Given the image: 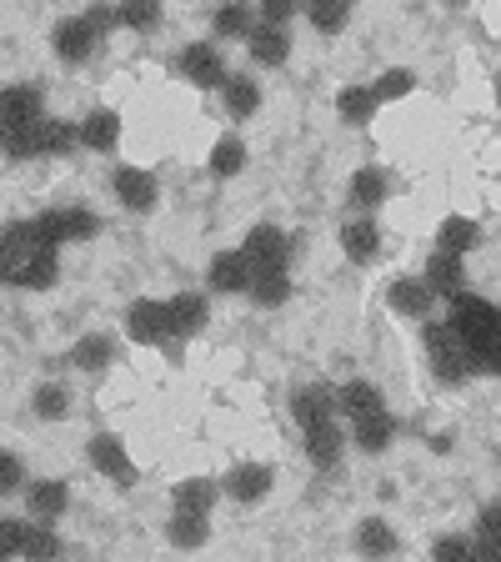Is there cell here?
I'll return each instance as SVG.
<instances>
[{
    "mask_svg": "<svg viewBox=\"0 0 501 562\" xmlns=\"http://www.w3.org/2000/svg\"><path fill=\"white\" fill-rule=\"evenodd\" d=\"M86 457H91V468H95V472H101V477L121 482V487H136V482H140L136 462H130L126 442H121V437H116V432H95V437H91V442H86Z\"/></svg>",
    "mask_w": 501,
    "mask_h": 562,
    "instance_id": "5",
    "label": "cell"
},
{
    "mask_svg": "<svg viewBox=\"0 0 501 562\" xmlns=\"http://www.w3.org/2000/svg\"><path fill=\"white\" fill-rule=\"evenodd\" d=\"M246 261H251V271H271V267H286V251H292V236L281 232L276 222H261L246 232L241 241Z\"/></svg>",
    "mask_w": 501,
    "mask_h": 562,
    "instance_id": "7",
    "label": "cell"
},
{
    "mask_svg": "<svg viewBox=\"0 0 501 562\" xmlns=\"http://www.w3.org/2000/svg\"><path fill=\"white\" fill-rule=\"evenodd\" d=\"M386 302H391V312H401V316H432V306H436V292H432V281L426 277H397L391 281V292H386Z\"/></svg>",
    "mask_w": 501,
    "mask_h": 562,
    "instance_id": "11",
    "label": "cell"
},
{
    "mask_svg": "<svg viewBox=\"0 0 501 562\" xmlns=\"http://www.w3.org/2000/svg\"><path fill=\"white\" fill-rule=\"evenodd\" d=\"M376 105L382 101H376L372 86H346V91L337 95V116L346 121V126H366V121L376 116Z\"/></svg>",
    "mask_w": 501,
    "mask_h": 562,
    "instance_id": "28",
    "label": "cell"
},
{
    "mask_svg": "<svg viewBox=\"0 0 501 562\" xmlns=\"http://www.w3.org/2000/svg\"><path fill=\"white\" fill-rule=\"evenodd\" d=\"M15 492H25V462L11 447H0V497H15Z\"/></svg>",
    "mask_w": 501,
    "mask_h": 562,
    "instance_id": "40",
    "label": "cell"
},
{
    "mask_svg": "<svg viewBox=\"0 0 501 562\" xmlns=\"http://www.w3.org/2000/svg\"><path fill=\"white\" fill-rule=\"evenodd\" d=\"M221 492L236 497V503H261V497L271 492V468L266 462H236V468L226 472Z\"/></svg>",
    "mask_w": 501,
    "mask_h": 562,
    "instance_id": "14",
    "label": "cell"
},
{
    "mask_svg": "<svg viewBox=\"0 0 501 562\" xmlns=\"http://www.w3.org/2000/svg\"><path fill=\"white\" fill-rule=\"evenodd\" d=\"M35 517H0V558H21Z\"/></svg>",
    "mask_w": 501,
    "mask_h": 562,
    "instance_id": "39",
    "label": "cell"
},
{
    "mask_svg": "<svg viewBox=\"0 0 501 562\" xmlns=\"http://www.w3.org/2000/svg\"><path fill=\"white\" fill-rule=\"evenodd\" d=\"M116 140H121V116L116 111H91L86 121H76V146H86V151H116Z\"/></svg>",
    "mask_w": 501,
    "mask_h": 562,
    "instance_id": "15",
    "label": "cell"
},
{
    "mask_svg": "<svg viewBox=\"0 0 501 562\" xmlns=\"http://www.w3.org/2000/svg\"><path fill=\"white\" fill-rule=\"evenodd\" d=\"M206 532H210V513H186V507H175L171 527H166L171 548H181V552L201 548V542H206Z\"/></svg>",
    "mask_w": 501,
    "mask_h": 562,
    "instance_id": "24",
    "label": "cell"
},
{
    "mask_svg": "<svg viewBox=\"0 0 501 562\" xmlns=\"http://www.w3.org/2000/svg\"><path fill=\"white\" fill-rule=\"evenodd\" d=\"M251 5H241V0H221L216 5V15H210V31H216V41H241V35H251Z\"/></svg>",
    "mask_w": 501,
    "mask_h": 562,
    "instance_id": "26",
    "label": "cell"
},
{
    "mask_svg": "<svg viewBox=\"0 0 501 562\" xmlns=\"http://www.w3.org/2000/svg\"><path fill=\"white\" fill-rule=\"evenodd\" d=\"M442 5H452V11H462V5H471V0H442Z\"/></svg>",
    "mask_w": 501,
    "mask_h": 562,
    "instance_id": "44",
    "label": "cell"
},
{
    "mask_svg": "<svg viewBox=\"0 0 501 562\" xmlns=\"http://www.w3.org/2000/svg\"><path fill=\"white\" fill-rule=\"evenodd\" d=\"M351 437H356V447L362 452H386L391 447V437H397V417L391 412H376V417H362V422H351Z\"/></svg>",
    "mask_w": 501,
    "mask_h": 562,
    "instance_id": "22",
    "label": "cell"
},
{
    "mask_svg": "<svg viewBox=\"0 0 501 562\" xmlns=\"http://www.w3.org/2000/svg\"><path fill=\"white\" fill-rule=\"evenodd\" d=\"M477 558L501 562V503H491L477 513Z\"/></svg>",
    "mask_w": 501,
    "mask_h": 562,
    "instance_id": "34",
    "label": "cell"
},
{
    "mask_svg": "<svg viewBox=\"0 0 501 562\" xmlns=\"http://www.w3.org/2000/svg\"><path fill=\"white\" fill-rule=\"evenodd\" d=\"M337 392H331L327 382H311V386H301L292 397V417L301 422V427H311V422H327V417H337Z\"/></svg>",
    "mask_w": 501,
    "mask_h": 562,
    "instance_id": "19",
    "label": "cell"
},
{
    "mask_svg": "<svg viewBox=\"0 0 501 562\" xmlns=\"http://www.w3.org/2000/svg\"><path fill=\"white\" fill-rule=\"evenodd\" d=\"M101 41H105V31L91 15H66V21H56V31H50V46H56L60 66H86Z\"/></svg>",
    "mask_w": 501,
    "mask_h": 562,
    "instance_id": "3",
    "label": "cell"
},
{
    "mask_svg": "<svg viewBox=\"0 0 501 562\" xmlns=\"http://www.w3.org/2000/svg\"><path fill=\"white\" fill-rule=\"evenodd\" d=\"M452 331L456 341H462V351H467L471 372H491L501 376V306L481 302V296H452Z\"/></svg>",
    "mask_w": 501,
    "mask_h": 562,
    "instance_id": "1",
    "label": "cell"
},
{
    "mask_svg": "<svg viewBox=\"0 0 501 562\" xmlns=\"http://www.w3.org/2000/svg\"><path fill=\"white\" fill-rule=\"evenodd\" d=\"M301 437H306V457H311V462H316L321 472H331V468L341 462V432H337V417L301 427Z\"/></svg>",
    "mask_w": 501,
    "mask_h": 562,
    "instance_id": "17",
    "label": "cell"
},
{
    "mask_svg": "<svg viewBox=\"0 0 501 562\" xmlns=\"http://www.w3.org/2000/svg\"><path fill=\"white\" fill-rule=\"evenodd\" d=\"M296 11H301V0H261V21H276V25H286Z\"/></svg>",
    "mask_w": 501,
    "mask_h": 562,
    "instance_id": "43",
    "label": "cell"
},
{
    "mask_svg": "<svg viewBox=\"0 0 501 562\" xmlns=\"http://www.w3.org/2000/svg\"><path fill=\"white\" fill-rule=\"evenodd\" d=\"M31 412H35L41 422H66V417H70V392H66L60 382H41V386L31 392Z\"/></svg>",
    "mask_w": 501,
    "mask_h": 562,
    "instance_id": "33",
    "label": "cell"
},
{
    "mask_svg": "<svg viewBox=\"0 0 501 562\" xmlns=\"http://www.w3.org/2000/svg\"><path fill=\"white\" fill-rule=\"evenodd\" d=\"M477 241H481V226L471 222V216H446L442 232H436V246H442V251H456V257H467Z\"/></svg>",
    "mask_w": 501,
    "mask_h": 562,
    "instance_id": "31",
    "label": "cell"
},
{
    "mask_svg": "<svg viewBox=\"0 0 501 562\" xmlns=\"http://www.w3.org/2000/svg\"><path fill=\"white\" fill-rule=\"evenodd\" d=\"M497 105H501V76H497Z\"/></svg>",
    "mask_w": 501,
    "mask_h": 562,
    "instance_id": "45",
    "label": "cell"
},
{
    "mask_svg": "<svg viewBox=\"0 0 501 562\" xmlns=\"http://www.w3.org/2000/svg\"><path fill=\"white\" fill-rule=\"evenodd\" d=\"M251 261H246V251L236 246V251H216L210 257V271H206V281L216 286V292H251Z\"/></svg>",
    "mask_w": 501,
    "mask_h": 562,
    "instance_id": "13",
    "label": "cell"
},
{
    "mask_svg": "<svg viewBox=\"0 0 501 562\" xmlns=\"http://www.w3.org/2000/svg\"><path fill=\"white\" fill-rule=\"evenodd\" d=\"M306 15H311V25L321 35H337V31H346V21H351V0H311Z\"/></svg>",
    "mask_w": 501,
    "mask_h": 562,
    "instance_id": "37",
    "label": "cell"
},
{
    "mask_svg": "<svg viewBox=\"0 0 501 562\" xmlns=\"http://www.w3.org/2000/svg\"><path fill=\"white\" fill-rule=\"evenodd\" d=\"M341 251H346V261H356V267L382 257V226L372 222V211H362L356 222L341 226Z\"/></svg>",
    "mask_w": 501,
    "mask_h": 562,
    "instance_id": "10",
    "label": "cell"
},
{
    "mask_svg": "<svg viewBox=\"0 0 501 562\" xmlns=\"http://www.w3.org/2000/svg\"><path fill=\"white\" fill-rule=\"evenodd\" d=\"M171 497H175V507H186V513H210L216 497H221V482L216 477H186Z\"/></svg>",
    "mask_w": 501,
    "mask_h": 562,
    "instance_id": "30",
    "label": "cell"
},
{
    "mask_svg": "<svg viewBox=\"0 0 501 562\" xmlns=\"http://www.w3.org/2000/svg\"><path fill=\"white\" fill-rule=\"evenodd\" d=\"M251 56L261 60V66H281V60L292 56V35H286V25H276V21H261V25H251Z\"/></svg>",
    "mask_w": 501,
    "mask_h": 562,
    "instance_id": "20",
    "label": "cell"
},
{
    "mask_svg": "<svg viewBox=\"0 0 501 562\" xmlns=\"http://www.w3.org/2000/svg\"><path fill=\"white\" fill-rule=\"evenodd\" d=\"M181 76H186L191 86H201V91H221V81L231 70H226V60H221V46L196 41V46L181 50Z\"/></svg>",
    "mask_w": 501,
    "mask_h": 562,
    "instance_id": "8",
    "label": "cell"
},
{
    "mask_svg": "<svg viewBox=\"0 0 501 562\" xmlns=\"http://www.w3.org/2000/svg\"><path fill=\"white\" fill-rule=\"evenodd\" d=\"M432 558H477V542H462V538H436L432 542Z\"/></svg>",
    "mask_w": 501,
    "mask_h": 562,
    "instance_id": "42",
    "label": "cell"
},
{
    "mask_svg": "<svg viewBox=\"0 0 501 562\" xmlns=\"http://www.w3.org/2000/svg\"><path fill=\"white\" fill-rule=\"evenodd\" d=\"M337 407L346 412L351 422H362V417H376V412H386V397L376 392L372 382H362V376H356V382H346L337 392Z\"/></svg>",
    "mask_w": 501,
    "mask_h": 562,
    "instance_id": "21",
    "label": "cell"
},
{
    "mask_svg": "<svg viewBox=\"0 0 501 562\" xmlns=\"http://www.w3.org/2000/svg\"><path fill=\"white\" fill-rule=\"evenodd\" d=\"M426 281H432L436 296H462L467 292V267H462L456 251H442V246H436L432 261H426Z\"/></svg>",
    "mask_w": 501,
    "mask_h": 562,
    "instance_id": "18",
    "label": "cell"
},
{
    "mask_svg": "<svg viewBox=\"0 0 501 562\" xmlns=\"http://www.w3.org/2000/svg\"><path fill=\"white\" fill-rule=\"evenodd\" d=\"M166 306H171V331H175V341L201 337V331H206L210 306H206V296H201V292H181V296H171Z\"/></svg>",
    "mask_w": 501,
    "mask_h": 562,
    "instance_id": "16",
    "label": "cell"
},
{
    "mask_svg": "<svg viewBox=\"0 0 501 562\" xmlns=\"http://www.w3.org/2000/svg\"><path fill=\"white\" fill-rule=\"evenodd\" d=\"M251 296H257V306H281L286 302V296H292V277H286V267L257 271V277H251Z\"/></svg>",
    "mask_w": 501,
    "mask_h": 562,
    "instance_id": "35",
    "label": "cell"
},
{
    "mask_svg": "<svg viewBox=\"0 0 501 562\" xmlns=\"http://www.w3.org/2000/svg\"><path fill=\"white\" fill-rule=\"evenodd\" d=\"M116 25H121V31H136V35L156 31V25H161V0H121V5H116Z\"/></svg>",
    "mask_w": 501,
    "mask_h": 562,
    "instance_id": "32",
    "label": "cell"
},
{
    "mask_svg": "<svg viewBox=\"0 0 501 562\" xmlns=\"http://www.w3.org/2000/svg\"><path fill=\"white\" fill-rule=\"evenodd\" d=\"M126 337L136 347H171L175 331H171V306L156 302V296H136L126 306Z\"/></svg>",
    "mask_w": 501,
    "mask_h": 562,
    "instance_id": "4",
    "label": "cell"
},
{
    "mask_svg": "<svg viewBox=\"0 0 501 562\" xmlns=\"http://www.w3.org/2000/svg\"><path fill=\"white\" fill-rule=\"evenodd\" d=\"M111 357H116V341L101 337V331H91V337H81L70 347V367H81V372H105Z\"/></svg>",
    "mask_w": 501,
    "mask_h": 562,
    "instance_id": "27",
    "label": "cell"
},
{
    "mask_svg": "<svg viewBox=\"0 0 501 562\" xmlns=\"http://www.w3.org/2000/svg\"><path fill=\"white\" fill-rule=\"evenodd\" d=\"M41 116H46L41 86H5V91H0V136L31 126V121H41Z\"/></svg>",
    "mask_w": 501,
    "mask_h": 562,
    "instance_id": "9",
    "label": "cell"
},
{
    "mask_svg": "<svg viewBox=\"0 0 501 562\" xmlns=\"http://www.w3.org/2000/svg\"><path fill=\"white\" fill-rule=\"evenodd\" d=\"M386 191H391V181H386L382 166H362L351 176V206L356 211H376L386 201Z\"/></svg>",
    "mask_w": 501,
    "mask_h": 562,
    "instance_id": "23",
    "label": "cell"
},
{
    "mask_svg": "<svg viewBox=\"0 0 501 562\" xmlns=\"http://www.w3.org/2000/svg\"><path fill=\"white\" fill-rule=\"evenodd\" d=\"M221 95H226V111H231L236 121H246V116H257L261 111V86L251 81V76H226Z\"/></svg>",
    "mask_w": 501,
    "mask_h": 562,
    "instance_id": "25",
    "label": "cell"
},
{
    "mask_svg": "<svg viewBox=\"0 0 501 562\" xmlns=\"http://www.w3.org/2000/svg\"><path fill=\"white\" fill-rule=\"evenodd\" d=\"M356 548L372 552V558H391V552H397V532H391L382 517H366V522L356 527Z\"/></svg>",
    "mask_w": 501,
    "mask_h": 562,
    "instance_id": "36",
    "label": "cell"
},
{
    "mask_svg": "<svg viewBox=\"0 0 501 562\" xmlns=\"http://www.w3.org/2000/svg\"><path fill=\"white\" fill-rule=\"evenodd\" d=\"M25 507H31L35 522H56V517H66V507H70V487L60 477L25 482Z\"/></svg>",
    "mask_w": 501,
    "mask_h": 562,
    "instance_id": "12",
    "label": "cell"
},
{
    "mask_svg": "<svg viewBox=\"0 0 501 562\" xmlns=\"http://www.w3.org/2000/svg\"><path fill=\"white\" fill-rule=\"evenodd\" d=\"M372 91H376V101H401V95L417 91V70H407V66L382 70V81H376Z\"/></svg>",
    "mask_w": 501,
    "mask_h": 562,
    "instance_id": "38",
    "label": "cell"
},
{
    "mask_svg": "<svg viewBox=\"0 0 501 562\" xmlns=\"http://www.w3.org/2000/svg\"><path fill=\"white\" fill-rule=\"evenodd\" d=\"M60 552H66V542H60L56 532L41 522V527H31V538H25V552H21V558H60Z\"/></svg>",
    "mask_w": 501,
    "mask_h": 562,
    "instance_id": "41",
    "label": "cell"
},
{
    "mask_svg": "<svg viewBox=\"0 0 501 562\" xmlns=\"http://www.w3.org/2000/svg\"><path fill=\"white\" fill-rule=\"evenodd\" d=\"M111 191H116V201L126 211H136V216L156 211V201H161V187H156V176L146 171V166H116V171H111Z\"/></svg>",
    "mask_w": 501,
    "mask_h": 562,
    "instance_id": "6",
    "label": "cell"
},
{
    "mask_svg": "<svg viewBox=\"0 0 501 562\" xmlns=\"http://www.w3.org/2000/svg\"><path fill=\"white\" fill-rule=\"evenodd\" d=\"M246 161H251V151H246L241 136H221L216 146H210V176H221V181H231V176L246 171Z\"/></svg>",
    "mask_w": 501,
    "mask_h": 562,
    "instance_id": "29",
    "label": "cell"
},
{
    "mask_svg": "<svg viewBox=\"0 0 501 562\" xmlns=\"http://www.w3.org/2000/svg\"><path fill=\"white\" fill-rule=\"evenodd\" d=\"M426 357H432V372L442 386H462L471 376V362L456 341L452 322H426Z\"/></svg>",
    "mask_w": 501,
    "mask_h": 562,
    "instance_id": "2",
    "label": "cell"
}]
</instances>
